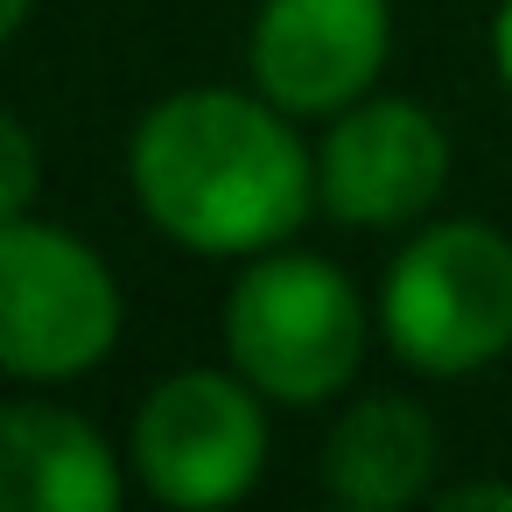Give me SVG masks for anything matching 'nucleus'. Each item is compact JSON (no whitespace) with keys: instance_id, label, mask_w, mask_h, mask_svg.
<instances>
[{"instance_id":"1","label":"nucleus","mask_w":512,"mask_h":512,"mask_svg":"<svg viewBox=\"0 0 512 512\" xmlns=\"http://www.w3.org/2000/svg\"><path fill=\"white\" fill-rule=\"evenodd\" d=\"M267 92L190 85L155 99L127 141L141 218L204 260H253L302 232L316 211V155Z\"/></svg>"},{"instance_id":"2","label":"nucleus","mask_w":512,"mask_h":512,"mask_svg":"<svg viewBox=\"0 0 512 512\" xmlns=\"http://www.w3.org/2000/svg\"><path fill=\"white\" fill-rule=\"evenodd\" d=\"M379 330L421 379H470L512 351V239L484 218L421 225L379 281Z\"/></svg>"},{"instance_id":"3","label":"nucleus","mask_w":512,"mask_h":512,"mask_svg":"<svg viewBox=\"0 0 512 512\" xmlns=\"http://www.w3.org/2000/svg\"><path fill=\"white\" fill-rule=\"evenodd\" d=\"M365 302L323 253H253L225 295V358L274 407H323L365 358Z\"/></svg>"},{"instance_id":"4","label":"nucleus","mask_w":512,"mask_h":512,"mask_svg":"<svg viewBox=\"0 0 512 512\" xmlns=\"http://www.w3.org/2000/svg\"><path fill=\"white\" fill-rule=\"evenodd\" d=\"M120 281L64 225L0 218V372L22 386H64L113 358Z\"/></svg>"},{"instance_id":"5","label":"nucleus","mask_w":512,"mask_h":512,"mask_svg":"<svg viewBox=\"0 0 512 512\" xmlns=\"http://www.w3.org/2000/svg\"><path fill=\"white\" fill-rule=\"evenodd\" d=\"M267 470V393L246 372H169L134 414V477L155 505H239Z\"/></svg>"},{"instance_id":"6","label":"nucleus","mask_w":512,"mask_h":512,"mask_svg":"<svg viewBox=\"0 0 512 512\" xmlns=\"http://www.w3.org/2000/svg\"><path fill=\"white\" fill-rule=\"evenodd\" d=\"M449 183V134L421 99H358L316 141V211L351 232L428 218Z\"/></svg>"},{"instance_id":"7","label":"nucleus","mask_w":512,"mask_h":512,"mask_svg":"<svg viewBox=\"0 0 512 512\" xmlns=\"http://www.w3.org/2000/svg\"><path fill=\"white\" fill-rule=\"evenodd\" d=\"M393 50L386 0H260L246 64L253 92H267L295 120H337L372 92Z\"/></svg>"},{"instance_id":"8","label":"nucleus","mask_w":512,"mask_h":512,"mask_svg":"<svg viewBox=\"0 0 512 512\" xmlns=\"http://www.w3.org/2000/svg\"><path fill=\"white\" fill-rule=\"evenodd\" d=\"M435 463H442L435 421L414 400L372 393V400H351L330 421L316 477L351 512H400V505H414V498L435 491Z\"/></svg>"},{"instance_id":"9","label":"nucleus","mask_w":512,"mask_h":512,"mask_svg":"<svg viewBox=\"0 0 512 512\" xmlns=\"http://www.w3.org/2000/svg\"><path fill=\"white\" fill-rule=\"evenodd\" d=\"M0 498L15 512H113L120 463L71 407L15 400L0 414Z\"/></svg>"},{"instance_id":"10","label":"nucleus","mask_w":512,"mask_h":512,"mask_svg":"<svg viewBox=\"0 0 512 512\" xmlns=\"http://www.w3.org/2000/svg\"><path fill=\"white\" fill-rule=\"evenodd\" d=\"M29 197H36V141L8 113V120H0V218H22Z\"/></svg>"},{"instance_id":"11","label":"nucleus","mask_w":512,"mask_h":512,"mask_svg":"<svg viewBox=\"0 0 512 512\" xmlns=\"http://www.w3.org/2000/svg\"><path fill=\"white\" fill-rule=\"evenodd\" d=\"M477 505L512 512V484H449V491H442V512H477Z\"/></svg>"},{"instance_id":"12","label":"nucleus","mask_w":512,"mask_h":512,"mask_svg":"<svg viewBox=\"0 0 512 512\" xmlns=\"http://www.w3.org/2000/svg\"><path fill=\"white\" fill-rule=\"evenodd\" d=\"M491 64H498V85L512 99V0L498 8V22H491Z\"/></svg>"},{"instance_id":"13","label":"nucleus","mask_w":512,"mask_h":512,"mask_svg":"<svg viewBox=\"0 0 512 512\" xmlns=\"http://www.w3.org/2000/svg\"><path fill=\"white\" fill-rule=\"evenodd\" d=\"M29 8H36V0H0V36H22Z\"/></svg>"}]
</instances>
